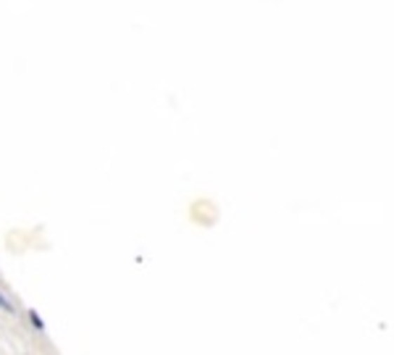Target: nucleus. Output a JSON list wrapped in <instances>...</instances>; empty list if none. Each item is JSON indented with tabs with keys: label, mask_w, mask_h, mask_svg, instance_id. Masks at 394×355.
Returning <instances> with one entry per match:
<instances>
[{
	"label": "nucleus",
	"mask_w": 394,
	"mask_h": 355,
	"mask_svg": "<svg viewBox=\"0 0 394 355\" xmlns=\"http://www.w3.org/2000/svg\"><path fill=\"white\" fill-rule=\"evenodd\" d=\"M27 319H29V324L34 326L37 332H45V321H42V316L37 314L34 308H29V311H27Z\"/></svg>",
	"instance_id": "f257e3e1"
},
{
	"label": "nucleus",
	"mask_w": 394,
	"mask_h": 355,
	"mask_svg": "<svg viewBox=\"0 0 394 355\" xmlns=\"http://www.w3.org/2000/svg\"><path fill=\"white\" fill-rule=\"evenodd\" d=\"M0 311H6V314L13 316V303H11V300L3 293H0Z\"/></svg>",
	"instance_id": "f03ea898"
}]
</instances>
